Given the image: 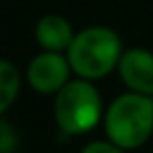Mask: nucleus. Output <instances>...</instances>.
Segmentation results:
<instances>
[{
	"instance_id": "obj_7",
	"label": "nucleus",
	"mask_w": 153,
	"mask_h": 153,
	"mask_svg": "<svg viewBox=\"0 0 153 153\" xmlns=\"http://www.w3.org/2000/svg\"><path fill=\"white\" fill-rule=\"evenodd\" d=\"M19 92V74L15 65L0 59V113H4Z\"/></svg>"
},
{
	"instance_id": "obj_1",
	"label": "nucleus",
	"mask_w": 153,
	"mask_h": 153,
	"mask_svg": "<svg viewBox=\"0 0 153 153\" xmlns=\"http://www.w3.org/2000/svg\"><path fill=\"white\" fill-rule=\"evenodd\" d=\"M105 130L122 149L140 147L153 132V99L140 92L117 97L105 115Z\"/></svg>"
},
{
	"instance_id": "obj_2",
	"label": "nucleus",
	"mask_w": 153,
	"mask_h": 153,
	"mask_svg": "<svg viewBox=\"0 0 153 153\" xmlns=\"http://www.w3.org/2000/svg\"><path fill=\"white\" fill-rule=\"evenodd\" d=\"M122 59L120 38L107 27H88L74 36L67 61L76 74L88 80L107 76Z\"/></svg>"
},
{
	"instance_id": "obj_3",
	"label": "nucleus",
	"mask_w": 153,
	"mask_h": 153,
	"mask_svg": "<svg viewBox=\"0 0 153 153\" xmlns=\"http://www.w3.org/2000/svg\"><path fill=\"white\" fill-rule=\"evenodd\" d=\"M101 97L88 82H69L57 92L55 117L67 134H84L99 122Z\"/></svg>"
},
{
	"instance_id": "obj_6",
	"label": "nucleus",
	"mask_w": 153,
	"mask_h": 153,
	"mask_svg": "<svg viewBox=\"0 0 153 153\" xmlns=\"http://www.w3.org/2000/svg\"><path fill=\"white\" fill-rule=\"evenodd\" d=\"M36 38L42 48L59 53L63 48H69V44L74 40V32H71V25L63 17L46 15L36 25Z\"/></svg>"
},
{
	"instance_id": "obj_5",
	"label": "nucleus",
	"mask_w": 153,
	"mask_h": 153,
	"mask_svg": "<svg viewBox=\"0 0 153 153\" xmlns=\"http://www.w3.org/2000/svg\"><path fill=\"white\" fill-rule=\"evenodd\" d=\"M120 74L126 86L134 92L153 97V55L143 48H132L120 59Z\"/></svg>"
},
{
	"instance_id": "obj_9",
	"label": "nucleus",
	"mask_w": 153,
	"mask_h": 153,
	"mask_svg": "<svg viewBox=\"0 0 153 153\" xmlns=\"http://www.w3.org/2000/svg\"><path fill=\"white\" fill-rule=\"evenodd\" d=\"M82 153H124V151H122V147H117L113 143H101L99 140V143L86 145Z\"/></svg>"
},
{
	"instance_id": "obj_10",
	"label": "nucleus",
	"mask_w": 153,
	"mask_h": 153,
	"mask_svg": "<svg viewBox=\"0 0 153 153\" xmlns=\"http://www.w3.org/2000/svg\"><path fill=\"white\" fill-rule=\"evenodd\" d=\"M151 99H153V97H151Z\"/></svg>"
},
{
	"instance_id": "obj_8",
	"label": "nucleus",
	"mask_w": 153,
	"mask_h": 153,
	"mask_svg": "<svg viewBox=\"0 0 153 153\" xmlns=\"http://www.w3.org/2000/svg\"><path fill=\"white\" fill-rule=\"evenodd\" d=\"M15 149V130L0 120V153H11Z\"/></svg>"
},
{
	"instance_id": "obj_4",
	"label": "nucleus",
	"mask_w": 153,
	"mask_h": 153,
	"mask_svg": "<svg viewBox=\"0 0 153 153\" xmlns=\"http://www.w3.org/2000/svg\"><path fill=\"white\" fill-rule=\"evenodd\" d=\"M69 61L63 59L59 53L48 51L38 55L30 67H27V80L32 84L34 90L42 92V94H51V92H59L65 84H67V76H69Z\"/></svg>"
}]
</instances>
